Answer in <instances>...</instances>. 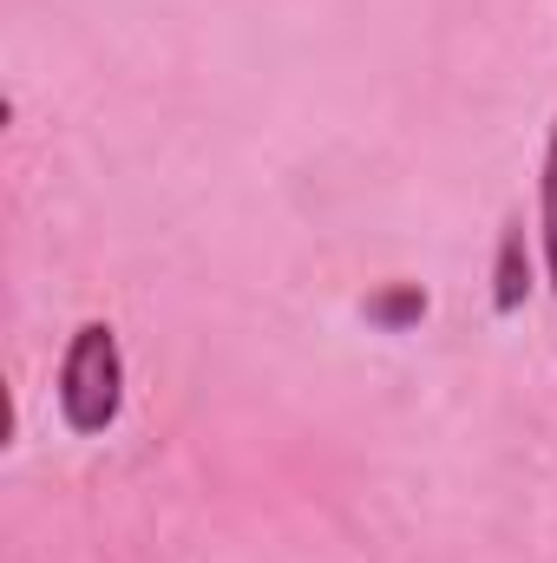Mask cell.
Wrapping results in <instances>:
<instances>
[{"mask_svg": "<svg viewBox=\"0 0 557 563\" xmlns=\"http://www.w3.org/2000/svg\"><path fill=\"white\" fill-rule=\"evenodd\" d=\"M532 295V250H525V223H505L499 256H492V314H518Z\"/></svg>", "mask_w": 557, "mask_h": 563, "instance_id": "cell-2", "label": "cell"}, {"mask_svg": "<svg viewBox=\"0 0 557 563\" xmlns=\"http://www.w3.org/2000/svg\"><path fill=\"white\" fill-rule=\"evenodd\" d=\"M538 250H545V276L557 295V119L545 132V164H538Z\"/></svg>", "mask_w": 557, "mask_h": 563, "instance_id": "cell-3", "label": "cell"}, {"mask_svg": "<svg viewBox=\"0 0 557 563\" xmlns=\"http://www.w3.org/2000/svg\"><path fill=\"white\" fill-rule=\"evenodd\" d=\"M368 321L387 328V334L419 328V321H426V288H419V282H387V288H374V295H368Z\"/></svg>", "mask_w": 557, "mask_h": 563, "instance_id": "cell-4", "label": "cell"}, {"mask_svg": "<svg viewBox=\"0 0 557 563\" xmlns=\"http://www.w3.org/2000/svg\"><path fill=\"white\" fill-rule=\"evenodd\" d=\"M53 407L66 432L99 439L125 420V341L112 321H79L66 334L59 374H53Z\"/></svg>", "mask_w": 557, "mask_h": 563, "instance_id": "cell-1", "label": "cell"}]
</instances>
